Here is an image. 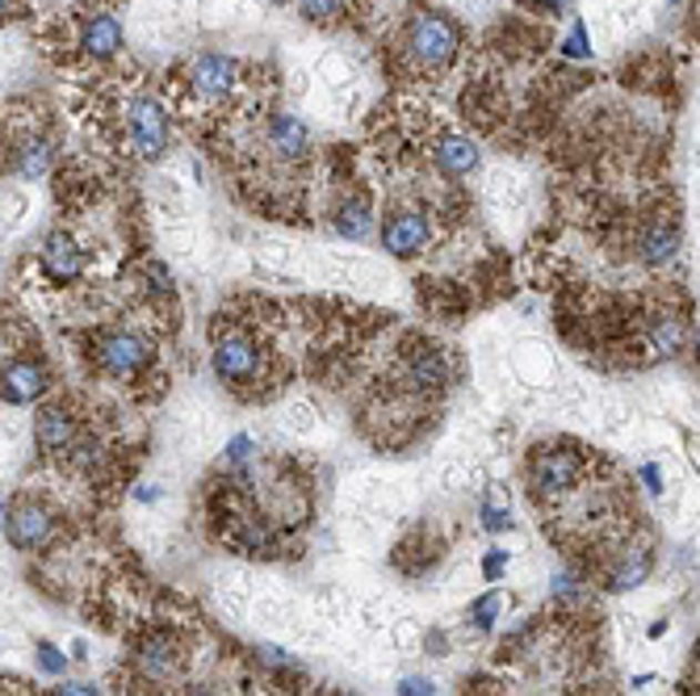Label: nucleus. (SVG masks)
I'll return each mask as SVG.
<instances>
[{
	"label": "nucleus",
	"instance_id": "6",
	"mask_svg": "<svg viewBox=\"0 0 700 696\" xmlns=\"http://www.w3.org/2000/svg\"><path fill=\"white\" fill-rule=\"evenodd\" d=\"M4 533L18 549H42L55 537V516H51V508H42L39 500H21L4 512Z\"/></svg>",
	"mask_w": 700,
	"mask_h": 696
},
{
	"label": "nucleus",
	"instance_id": "22",
	"mask_svg": "<svg viewBox=\"0 0 700 696\" xmlns=\"http://www.w3.org/2000/svg\"><path fill=\"white\" fill-rule=\"evenodd\" d=\"M298 13L306 21H341L348 13V0H298Z\"/></svg>",
	"mask_w": 700,
	"mask_h": 696
},
{
	"label": "nucleus",
	"instance_id": "2",
	"mask_svg": "<svg viewBox=\"0 0 700 696\" xmlns=\"http://www.w3.org/2000/svg\"><path fill=\"white\" fill-rule=\"evenodd\" d=\"M126 131H131L134 151L155 160V155H164V148H169L172 118L155 97H134L131 110H126Z\"/></svg>",
	"mask_w": 700,
	"mask_h": 696
},
{
	"label": "nucleus",
	"instance_id": "14",
	"mask_svg": "<svg viewBox=\"0 0 700 696\" xmlns=\"http://www.w3.org/2000/svg\"><path fill=\"white\" fill-rule=\"evenodd\" d=\"M433 160L445 176L461 181V176H470L478 169V148H474V139H466V134H440L433 148Z\"/></svg>",
	"mask_w": 700,
	"mask_h": 696
},
{
	"label": "nucleus",
	"instance_id": "21",
	"mask_svg": "<svg viewBox=\"0 0 700 696\" xmlns=\"http://www.w3.org/2000/svg\"><path fill=\"white\" fill-rule=\"evenodd\" d=\"M646 575H650V549L638 546V549H629V554H625V563L617 566L612 587H617V592H629V587L646 584Z\"/></svg>",
	"mask_w": 700,
	"mask_h": 696
},
{
	"label": "nucleus",
	"instance_id": "16",
	"mask_svg": "<svg viewBox=\"0 0 700 696\" xmlns=\"http://www.w3.org/2000/svg\"><path fill=\"white\" fill-rule=\"evenodd\" d=\"M332 226H336V235H344V240H365V235L374 231V206H369V198H365V193H348L341 206L332 210Z\"/></svg>",
	"mask_w": 700,
	"mask_h": 696
},
{
	"label": "nucleus",
	"instance_id": "12",
	"mask_svg": "<svg viewBox=\"0 0 700 696\" xmlns=\"http://www.w3.org/2000/svg\"><path fill=\"white\" fill-rule=\"evenodd\" d=\"M680 244H683L680 226L671 223V219H655L638 235V261L650 264V269H662V264H671L680 256Z\"/></svg>",
	"mask_w": 700,
	"mask_h": 696
},
{
	"label": "nucleus",
	"instance_id": "36",
	"mask_svg": "<svg viewBox=\"0 0 700 696\" xmlns=\"http://www.w3.org/2000/svg\"><path fill=\"white\" fill-rule=\"evenodd\" d=\"M520 4H537V0H520Z\"/></svg>",
	"mask_w": 700,
	"mask_h": 696
},
{
	"label": "nucleus",
	"instance_id": "38",
	"mask_svg": "<svg viewBox=\"0 0 700 696\" xmlns=\"http://www.w3.org/2000/svg\"><path fill=\"white\" fill-rule=\"evenodd\" d=\"M0 512H4V508H0ZM0 521H4V516H0Z\"/></svg>",
	"mask_w": 700,
	"mask_h": 696
},
{
	"label": "nucleus",
	"instance_id": "10",
	"mask_svg": "<svg viewBox=\"0 0 700 696\" xmlns=\"http://www.w3.org/2000/svg\"><path fill=\"white\" fill-rule=\"evenodd\" d=\"M47 386H51V377L34 357H18L0 370V399H9V403H34L47 395Z\"/></svg>",
	"mask_w": 700,
	"mask_h": 696
},
{
	"label": "nucleus",
	"instance_id": "31",
	"mask_svg": "<svg viewBox=\"0 0 700 696\" xmlns=\"http://www.w3.org/2000/svg\"><path fill=\"white\" fill-rule=\"evenodd\" d=\"M55 696H101L97 688H89V684H63Z\"/></svg>",
	"mask_w": 700,
	"mask_h": 696
},
{
	"label": "nucleus",
	"instance_id": "5",
	"mask_svg": "<svg viewBox=\"0 0 700 696\" xmlns=\"http://www.w3.org/2000/svg\"><path fill=\"white\" fill-rule=\"evenodd\" d=\"M428 240H433V223H428L424 210H395V214H386L382 244H386L390 256L412 261V256H419V252L428 248Z\"/></svg>",
	"mask_w": 700,
	"mask_h": 696
},
{
	"label": "nucleus",
	"instance_id": "9",
	"mask_svg": "<svg viewBox=\"0 0 700 696\" xmlns=\"http://www.w3.org/2000/svg\"><path fill=\"white\" fill-rule=\"evenodd\" d=\"M265 143L285 164H303L306 155H311V127H306L298 113H273V118H268Z\"/></svg>",
	"mask_w": 700,
	"mask_h": 696
},
{
	"label": "nucleus",
	"instance_id": "32",
	"mask_svg": "<svg viewBox=\"0 0 700 696\" xmlns=\"http://www.w3.org/2000/svg\"><path fill=\"white\" fill-rule=\"evenodd\" d=\"M504 563H508V554H495V558H487V579H499Z\"/></svg>",
	"mask_w": 700,
	"mask_h": 696
},
{
	"label": "nucleus",
	"instance_id": "3",
	"mask_svg": "<svg viewBox=\"0 0 700 696\" xmlns=\"http://www.w3.org/2000/svg\"><path fill=\"white\" fill-rule=\"evenodd\" d=\"M155 357L152 340H143L139 332H110L97 340V365L110 377H131L139 370H148Z\"/></svg>",
	"mask_w": 700,
	"mask_h": 696
},
{
	"label": "nucleus",
	"instance_id": "33",
	"mask_svg": "<svg viewBox=\"0 0 700 696\" xmlns=\"http://www.w3.org/2000/svg\"><path fill=\"white\" fill-rule=\"evenodd\" d=\"M642 474H646V487H655V491H659V487H662V474H659V471H655V466H646V471H642Z\"/></svg>",
	"mask_w": 700,
	"mask_h": 696
},
{
	"label": "nucleus",
	"instance_id": "34",
	"mask_svg": "<svg viewBox=\"0 0 700 696\" xmlns=\"http://www.w3.org/2000/svg\"><path fill=\"white\" fill-rule=\"evenodd\" d=\"M9 9H13V0H0V18H9Z\"/></svg>",
	"mask_w": 700,
	"mask_h": 696
},
{
	"label": "nucleus",
	"instance_id": "26",
	"mask_svg": "<svg viewBox=\"0 0 700 696\" xmlns=\"http://www.w3.org/2000/svg\"><path fill=\"white\" fill-rule=\"evenodd\" d=\"M398 696H436V688L428 684V679L419 676H407L403 684H398Z\"/></svg>",
	"mask_w": 700,
	"mask_h": 696
},
{
	"label": "nucleus",
	"instance_id": "11",
	"mask_svg": "<svg viewBox=\"0 0 700 696\" xmlns=\"http://www.w3.org/2000/svg\"><path fill=\"white\" fill-rule=\"evenodd\" d=\"M42 273L51 278V282H77L80 273H84V252H80V244L72 240V235H63V231H55L47 244H42Z\"/></svg>",
	"mask_w": 700,
	"mask_h": 696
},
{
	"label": "nucleus",
	"instance_id": "4",
	"mask_svg": "<svg viewBox=\"0 0 700 696\" xmlns=\"http://www.w3.org/2000/svg\"><path fill=\"white\" fill-rule=\"evenodd\" d=\"M579 474H584V457H579L575 450H541L529 462L532 491H537V495H546V500L567 495V491L579 483Z\"/></svg>",
	"mask_w": 700,
	"mask_h": 696
},
{
	"label": "nucleus",
	"instance_id": "8",
	"mask_svg": "<svg viewBox=\"0 0 700 696\" xmlns=\"http://www.w3.org/2000/svg\"><path fill=\"white\" fill-rule=\"evenodd\" d=\"M235 80H240V63L231 56L206 51V56H197L190 63V89L202 101H223L235 89Z\"/></svg>",
	"mask_w": 700,
	"mask_h": 696
},
{
	"label": "nucleus",
	"instance_id": "25",
	"mask_svg": "<svg viewBox=\"0 0 700 696\" xmlns=\"http://www.w3.org/2000/svg\"><path fill=\"white\" fill-rule=\"evenodd\" d=\"M495 613H499V596H483V601L474 604V625H478V629H491Z\"/></svg>",
	"mask_w": 700,
	"mask_h": 696
},
{
	"label": "nucleus",
	"instance_id": "1",
	"mask_svg": "<svg viewBox=\"0 0 700 696\" xmlns=\"http://www.w3.org/2000/svg\"><path fill=\"white\" fill-rule=\"evenodd\" d=\"M403 47H407V56L416 68H449L461 51V26H457L449 13H440V9H419L416 18L407 21V34H403Z\"/></svg>",
	"mask_w": 700,
	"mask_h": 696
},
{
	"label": "nucleus",
	"instance_id": "24",
	"mask_svg": "<svg viewBox=\"0 0 700 696\" xmlns=\"http://www.w3.org/2000/svg\"><path fill=\"white\" fill-rule=\"evenodd\" d=\"M256 663H261V667H273V672H290V667H294V655L282 650V646H256Z\"/></svg>",
	"mask_w": 700,
	"mask_h": 696
},
{
	"label": "nucleus",
	"instance_id": "19",
	"mask_svg": "<svg viewBox=\"0 0 700 696\" xmlns=\"http://www.w3.org/2000/svg\"><path fill=\"white\" fill-rule=\"evenodd\" d=\"M407 377H412L416 386L440 391V386H449V357H445L440 349H419V353H412V361H407Z\"/></svg>",
	"mask_w": 700,
	"mask_h": 696
},
{
	"label": "nucleus",
	"instance_id": "18",
	"mask_svg": "<svg viewBox=\"0 0 700 696\" xmlns=\"http://www.w3.org/2000/svg\"><path fill=\"white\" fill-rule=\"evenodd\" d=\"M176 663H181V650H176V642L164 638V634L152 638L143 650H139V672H143L148 679H155V684L176 676Z\"/></svg>",
	"mask_w": 700,
	"mask_h": 696
},
{
	"label": "nucleus",
	"instance_id": "27",
	"mask_svg": "<svg viewBox=\"0 0 700 696\" xmlns=\"http://www.w3.org/2000/svg\"><path fill=\"white\" fill-rule=\"evenodd\" d=\"M567 56L570 59H584L587 56V30H584V21H575V34L567 38Z\"/></svg>",
	"mask_w": 700,
	"mask_h": 696
},
{
	"label": "nucleus",
	"instance_id": "17",
	"mask_svg": "<svg viewBox=\"0 0 700 696\" xmlns=\"http://www.w3.org/2000/svg\"><path fill=\"white\" fill-rule=\"evenodd\" d=\"M646 344L659 353V357H680L688 349V323L680 315H655L650 320V332H646Z\"/></svg>",
	"mask_w": 700,
	"mask_h": 696
},
{
	"label": "nucleus",
	"instance_id": "29",
	"mask_svg": "<svg viewBox=\"0 0 700 696\" xmlns=\"http://www.w3.org/2000/svg\"><path fill=\"white\" fill-rule=\"evenodd\" d=\"M227 457L235 462V466H240V462H247V457H252V436H231Z\"/></svg>",
	"mask_w": 700,
	"mask_h": 696
},
{
	"label": "nucleus",
	"instance_id": "23",
	"mask_svg": "<svg viewBox=\"0 0 700 696\" xmlns=\"http://www.w3.org/2000/svg\"><path fill=\"white\" fill-rule=\"evenodd\" d=\"M68 450H72V462H77L80 471H89V466H97V462H101V441H97V436H80L77 433Z\"/></svg>",
	"mask_w": 700,
	"mask_h": 696
},
{
	"label": "nucleus",
	"instance_id": "20",
	"mask_svg": "<svg viewBox=\"0 0 700 696\" xmlns=\"http://www.w3.org/2000/svg\"><path fill=\"white\" fill-rule=\"evenodd\" d=\"M55 164V143L47 139V134H34V139H26L18 148V172L26 181H39L47 176V169Z\"/></svg>",
	"mask_w": 700,
	"mask_h": 696
},
{
	"label": "nucleus",
	"instance_id": "35",
	"mask_svg": "<svg viewBox=\"0 0 700 696\" xmlns=\"http://www.w3.org/2000/svg\"><path fill=\"white\" fill-rule=\"evenodd\" d=\"M190 696H214L210 688H190Z\"/></svg>",
	"mask_w": 700,
	"mask_h": 696
},
{
	"label": "nucleus",
	"instance_id": "30",
	"mask_svg": "<svg viewBox=\"0 0 700 696\" xmlns=\"http://www.w3.org/2000/svg\"><path fill=\"white\" fill-rule=\"evenodd\" d=\"M39 659H42V667H47V672H63V667H68V659L59 655L55 646H39Z\"/></svg>",
	"mask_w": 700,
	"mask_h": 696
},
{
	"label": "nucleus",
	"instance_id": "7",
	"mask_svg": "<svg viewBox=\"0 0 700 696\" xmlns=\"http://www.w3.org/2000/svg\"><path fill=\"white\" fill-rule=\"evenodd\" d=\"M214 374L223 377V382H231V386H244V382H256V374H261V349H256V340L247 336H223L219 344H214Z\"/></svg>",
	"mask_w": 700,
	"mask_h": 696
},
{
	"label": "nucleus",
	"instance_id": "15",
	"mask_svg": "<svg viewBox=\"0 0 700 696\" xmlns=\"http://www.w3.org/2000/svg\"><path fill=\"white\" fill-rule=\"evenodd\" d=\"M122 21L114 13H93V18L84 21V30H80V47L89 51L93 59H110L122 51Z\"/></svg>",
	"mask_w": 700,
	"mask_h": 696
},
{
	"label": "nucleus",
	"instance_id": "28",
	"mask_svg": "<svg viewBox=\"0 0 700 696\" xmlns=\"http://www.w3.org/2000/svg\"><path fill=\"white\" fill-rule=\"evenodd\" d=\"M483 525L491 528V533H504V528H511V521L504 508H491V504H487V508H483Z\"/></svg>",
	"mask_w": 700,
	"mask_h": 696
},
{
	"label": "nucleus",
	"instance_id": "37",
	"mask_svg": "<svg viewBox=\"0 0 700 696\" xmlns=\"http://www.w3.org/2000/svg\"><path fill=\"white\" fill-rule=\"evenodd\" d=\"M344 696H357V693H344Z\"/></svg>",
	"mask_w": 700,
	"mask_h": 696
},
{
	"label": "nucleus",
	"instance_id": "13",
	"mask_svg": "<svg viewBox=\"0 0 700 696\" xmlns=\"http://www.w3.org/2000/svg\"><path fill=\"white\" fill-rule=\"evenodd\" d=\"M77 436V415L68 412L63 403H51L34 415V441L42 453H63Z\"/></svg>",
	"mask_w": 700,
	"mask_h": 696
}]
</instances>
